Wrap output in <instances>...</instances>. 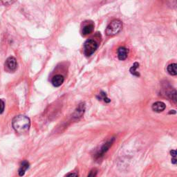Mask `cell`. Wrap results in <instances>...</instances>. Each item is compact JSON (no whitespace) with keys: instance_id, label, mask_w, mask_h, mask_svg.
Wrapping results in <instances>:
<instances>
[{"instance_id":"9a60e30c","label":"cell","mask_w":177,"mask_h":177,"mask_svg":"<svg viewBox=\"0 0 177 177\" xmlns=\"http://www.w3.org/2000/svg\"><path fill=\"white\" fill-rule=\"evenodd\" d=\"M97 173H98V170L96 169H93V170H91L90 171V172H89V175L87 177H96L97 175Z\"/></svg>"},{"instance_id":"30bf717a","label":"cell","mask_w":177,"mask_h":177,"mask_svg":"<svg viewBox=\"0 0 177 177\" xmlns=\"http://www.w3.org/2000/svg\"><path fill=\"white\" fill-rule=\"evenodd\" d=\"M94 29V23L90 22V23H89L88 24H86L85 26H84V27L83 28V31H82V33H83L84 35H87L93 32Z\"/></svg>"},{"instance_id":"e0dca14e","label":"cell","mask_w":177,"mask_h":177,"mask_svg":"<svg viewBox=\"0 0 177 177\" xmlns=\"http://www.w3.org/2000/svg\"><path fill=\"white\" fill-rule=\"evenodd\" d=\"M65 177H78L77 173H70L68 174Z\"/></svg>"},{"instance_id":"5b68a950","label":"cell","mask_w":177,"mask_h":177,"mask_svg":"<svg viewBox=\"0 0 177 177\" xmlns=\"http://www.w3.org/2000/svg\"><path fill=\"white\" fill-rule=\"evenodd\" d=\"M17 60L14 57H9L5 63V66L11 71H15L17 68Z\"/></svg>"},{"instance_id":"ba28073f","label":"cell","mask_w":177,"mask_h":177,"mask_svg":"<svg viewBox=\"0 0 177 177\" xmlns=\"http://www.w3.org/2000/svg\"><path fill=\"white\" fill-rule=\"evenodd\" d=\"M64 80L65 78L62 75H55L52 78L51 83L54 87H58L62 85L63 83H64Z\"/></svg>"},{"instance_id":"3957f363","label":"cell","mask_w":177,"mask_h":177,"mask_svg":"<svg viewBox=\"0 0 177 177\" xmlns=\"http://www.w3.org/2000/svg\"><path fill=\"white\" fill-rule=\"evenodd\" d=\"M98 44L97 42L92 39H89L84 44V51L87 56H91L96 51Z\"/></svg>"},{"instance_id":"8fae6325","label":"cell","mask_w":177,"mask_h":177,"mask_svg":"<svg viewBox=\"0 0 177 177\" xmlns=\"http://www.w3.org/2000/svg\"><path fill=\"white\" fill-rule=\"evenodd\" d=\"M29 163L27 160H23L22 163H21L20 168L19 169V171H18V173H19L20 176H22L24 175V174L26 172V171L29 168Z\"/></svg>"},{"instance_id":"7c38bea8","label":"cell","mask_w":177,"mask_h":177,"mask_svg":"<svg viewBox=\"0 0 177 177\" xmlns=\"http://www.w3.org/2000/svg\"><path fill=\"white\" fill-rule=\"evenodd\" d=\"M176 68H177V65L176 64V63L170 64V65H168V67L167 68L168 72L171 76H176L177 74Z\"/></svg>"},{"instance_id":"ffe728a7","label":"cell","mask_w":177,"mask_h":177,"mask_svg":"<svg viewBox=\"0 0 177 177\" xmlns=\"http://www.w3.org/2000/svg\"><path fill=\"white\" fill-rule=\"evenodd\" d=\"M176 113V112L174 110V112H170V113Z\"/></svg>"},{"instance_id":"277c9868","label":"cell","mask_w":177,"mask_h":177,"mask_svg":"<svg viewBox=\"0 0 177 177\" xmlns=\"http://www.w3.org/2000/svg\"><path fill=\"white\" fill-rule=\"evenodd\" d=\"M114 140H115L114 138H111L109 141H108L107 142H105V143L101 147V148L100 149L99 151L97 152V154H96V158H99L100 157H102V156L108 151V149L110 148V147L112 145Z\"/></svg>"},{"instance_id":"7a4b0ae2","label":"cell","mask_w":177,"mask_h":177,"mask_svg":"<svg viewBox=\"0 0 177 177\" xmlns=\"http://www.w3.org/2000/svg\"><path fill=\"white\" fill-rule=\"evenodd\" d=\"M123 28V23L119 20H114L111 22L105 30L106 35L108 36H113L120 32Z\"/></svg>"},{"instance_id":"6da1fadb","label":"cell","mask_w":177,"mask_h":177,"mask_svg":"<svg viewBox=\"0 0 177 177\" xmlns=\"http://www.w3.org/2000/svg\"><path fill=\"white\" fill-rule=\"evenodd\" d=\"M12 125L15 131L17 133L24 134L28 131L31 126V121L26 116L19 115L13 118Z\"/></svg>"},{"instance_id":"5bb4252c","label":"cell","mask_w":177,"mask_h":177,"mask_svg":"<svg viewBox=\"0 0 177 177\" xmlns=\"http://www.w3.org/2000/svg\"><path fill=\"white\" fill-rule=\"evenodd\" d=\"M99 100H103L105 102H107V103H109L111 102V100L109 98H107L106 94L103 91H101V93H100V94Z\"/></svg>"},{"instance_id":"4fadbf2b","label":"cell","mask_w":177,"mask_h":177,"mask_svg":"<svg viewBox=\"0 0 177 177\" xmlns=\"http://www.w3.org/2000/svg\"><path fill=\"white\" fill-rule=\"evenodd\" d=\"M138 67H139V63L135 62L133 65V66H132V67L130 68V69H129V71H130V73H131L132 75H134V76H137V77H138V76H140V74H139V73L138 72V71H136V69Z\"/></svg>"},{"instance_id":"9c48e42d","label":"cell","mask_w":177,"mask_h":177,"mask_svg":"<svg viewBox=\"0 0 177 177\" xmlns=\"http://www.w3.org/2000/svg\"><path fill=\"white\" fill-rule=\"evenodd\" d=\"M128 50L125 47H120L118 49V57L120 60H125L127 57Z\"/></svg>"},{"instance_id":"2e32d148","label":"cell","mask_w":177,"mask_h":177,"mask_svg":"<svg viewBox=\"0 0 177 177\" xmlns=\"http://www.w3.org/2000/svg\"><path fill=\"white\" fill-rule=\"evenodd\" d=\"M4 107H5L4 102L2 100H0V114L4 112Z\"/></svg>"},{"instance_id":"ac0fdd59","label":"cell","mask_w":177,"mask_h":177,"mask_svg":"<svg viewBox=\"0 0 177 177\" xmlns=\"http://www.w3.org/2000/svg\"><path fill=\"white\" fill-rule=\"evenodd\" d=\"M170 154L173 158H176V150H171V151H170Z\"/></svg>"},{"instance_id":"d6986e66","label":"cell","mask_w":177,"mask_h":177,"mask_svg":"<svg viewBox=\"0 0 177 177\" xmlns=\"http://www.w3.org/2000/svg\"><path fill=\"white\" fill-rule=\"evenodd\" d=\"M171 163H173V164L175 165L176 163V158H173L172 159H171Z\"/></svg>"},{"instance_id":"52a82bcc","label":"cell","mask_w":177,"mask_h":177,"mask_svg":"<svg viewBox=\"0 0 177 177\" xmlns=\"http://www.w3.org/2000/svg\"><path fill=\"white\" fill-rule=\"evenodd\" d=\"M165 109V104L164 102L158 101V102H156L152 105V109L154 112H157V113H160L162 112Z\"/></svg>"},{"instance_id":"8992f818","label":"cell","mask_w":177,"mask_h":177,"mask_svg":"<svg viewBox=\"0 0 177 177\" xmlns=\"http://www.w3.org/2000/svg\"><path fill=\"white\" fill-rule=\"evenodd\" d=\"M84 110H85V106H84V104L82 103V104L79 105L78 107L76 109L74 113H73V117L76 118V119H79V118H81L82 116L84 114Z\"/></svg>"}]
</instances>
